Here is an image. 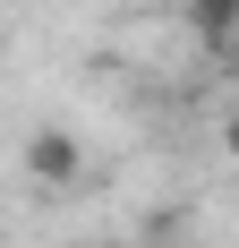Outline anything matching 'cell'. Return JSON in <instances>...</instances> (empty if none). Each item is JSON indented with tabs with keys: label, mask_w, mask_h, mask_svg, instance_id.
Instances as JSON below:
<instances>
[{
	"label": "cell",
	"mask_w": 239,
	"mask_h": 248,
	"mask_svg": "<svg viewBox=\"0 0 239 248\" xmlns=\"http://www.w3.org/2000/svg\"><path fill=\"white\" fill-rule=\"evenodd\" d=\"M222 146H231V154H239V111H231V120H222Z\"/></svg>",
	"instance_id": "3957f363"
},
{
	"label": "cell",
	"mask_w": 239,
	"mask_h": 248,
	"mask_svg": "<svg viewBox=\"0 0 239 248\" xmlns=\"http://www.w3.org/2000/svg\"><path fill=\"white\" fill-rule=\"evenodd\" d=\"M26 171L43 180V188H77L86 180V146H77L69 128H34L26 137Z\"/></svg>",
	"instance_id": "6da1fadb"
},
{
	"label": "cell",
	"mask_w": 239,
	"mask_h": 248,
	"mask_svg": "<svg viewBox=\"0 0 239 248\" xmlns=\"http://www.w3.org/2000/svg\"><path fill=\"white\" fill-rule=\"evenodd\" d=\"M179 26H188L196 43L231 51V43H239V0H179Z\"/></svg>",
	"instance_id": "7a4b0ae2"
}]
</instances>
